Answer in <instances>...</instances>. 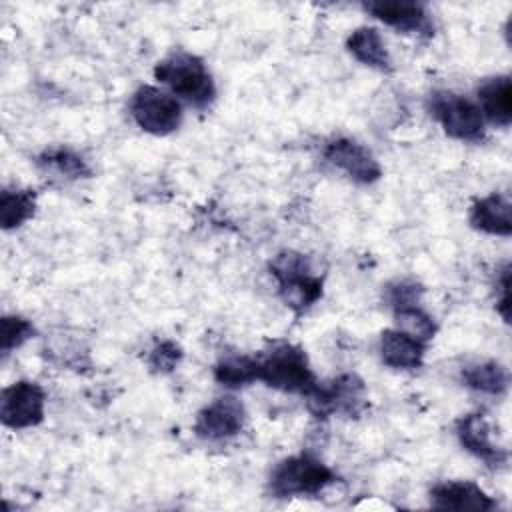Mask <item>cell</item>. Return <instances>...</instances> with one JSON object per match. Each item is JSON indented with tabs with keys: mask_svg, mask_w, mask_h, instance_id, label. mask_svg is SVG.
<instances>
[{
	"mask_svg": "<svg viewBox=\"0 0 512 512\" xmlns=\"http://www.w3.org/2000/svg\"><path fill=\"white\" fill-rule=\"evenodd\" d=\"M258 380L266 382L270 388L302 394L306 398L320 384L308 364L304 350L286 342L274 344L266 356L258 358Z\"/></svg>",
	"mask_w": 512,
	"mask_h": 512,
	"instance_id": "6da1fadb",
	"label": "cell"
},
{
	"mask_svg": "<svg viewBox=\"0 0 512 512\" xmlns=\"http://www.w3.org/2000/svg\"><path fill=\"white\" fill-rule=\"evenodd\" d=\"M154 76L168 86L172 94L196 108H206L216 96V86L206 64L188 52H176L158 62Z\"/></svg>",
	"mask_w": 512,
	"mask_h": 512,
	"instance_id": "7a4b0ae2",
	"label": "cell"
},
{
	"mask_svg": "<svg viewBox=\"0 0 512 512\" xmlns=\"http://www.w3.org/2000/svg\"><path fill=\"white\" fill-rule=\"evenodd\" d=\"M270 272L278 282V292L286 306L304 312L322 296V280L312 272L308 258L300 252H282L270 262Z\"/></svg>",
	"mask_w": 512,
	"mask_h": 512,
	"instance_id": "3957f363",
	"label": "cell"
},
{
	"mask_svg": "<svg viewBox=\"0 0 512 512\" xmlns=\"http://www.w3.org/2000/svg\"><path fill=\"white\" fill-rule=\"evenodd\" d=\"M338 482L336 474L310 454L290 456L282 460L272 476L270 488L276 496H312Z\"/></svg>",
	"mask_w": 512,
	"mask_h": 512,
	"instance_id": "277c9868",
	"label": "cell"
},
{
	"mask_svg": "<svg viewBox=\"0 0 512 512\" xmlns=\"http://www.w3.org/2000/svg\"><path fill=\"white\" fill-rule=\"evenodd\" d=\"M130 114L144 132L154 136H166L182 122L180 102L156 86H140L134 92Z\"/></svg>",
	"mask_w": 512,
	"mask_h": 512,
	"instance_id": "5b68a950",
	"label": "cell"
},
{
	"mask_svg": "<svg viewBox=\"0 0 512 512\" xmlns=\"http://www.w3.org/2000/svg\"><path fill=\"white\" fill-rule=\"evenodd\" d=\"M430 110L444 132L452 138L476 142L484 136V116L480 108L464 96L454 92H434L430 98Z\"/></svg>",
	"mask_w": 512,
	"mask_h": 512,
	"instance_id": "8992f818",
	"label": "cell"
},
{
	"mask_svg": "<svg viewBox=\"0 0 512 512\" xmlns=\"http://www.w3.org/2000/svg\"><path fill=\"white\" fill-rule=\"evenodd\" d=\"M46 394L40 384L20 380L2 390L0 396V418L8 428H30L44 418Z\"/></svg>",
	"mask_w": 512,
	"mask_h": 512,
	"instance_id": "52a82bcc",
	"label": "cell"
},
{
	"mask_svg": "<svg viewBox=\"0 0 512 512\" xmlns=\"http://www.w3.org/2000/svg\"><path fill=\"white\" fill-rule=\"evenodd\" d=\"M310 408L318 416L332 412L358 414L364 406V384L354 374H344L328 384H318V388L308 396Z\"/></svg>",
	"mask_w": 512,
	"mask_h": 512,
	"instance_id": "ba28073f",
	"label": "cell"
},
{
	"mask_svg": "<svg viewBox=\"0 0 512 512\" xmlns=\"http://www.w3.org/2000/svg\"><path fill=\"white\" fill-rule=\"evenodd\" d=\"M324 158L358 184H372L382 176V168L372 152L350 138H336L328 142Z\"/></svg>",
	"mask_w": 512,
	"mask_h": 512,
	"instance_id": "9c48e42d",
	"label": "cell"
},
{
	"mask_svg": "<svg viewBox=\"0 0 512 512\" xmlns=\"http://www.w3.org/2000/svg\"><path fill=\"white\" fill-rule=\"evenodd\" d=\"M244 406L234 396H222L204 406L194 422V432L206 440H226L244 426Z\"/></svg>",
	"mask_w": 512,
	"mask_h": 512,
	"instance_id": "30bf717a",
	"label": "cell"
},
{
	"mask_svg": "<svg viewBox=\"0 0 512 512\" xmlns=\"http://www.w3.org/2000/svg\"><path fill=\"white\" fill-rule=\"evenodd\" d=\"M456 434L460 444L474 454L476 458L484 460L488 466H502L508 460L506 450H502L498 444L492 442V430L484 414L472 412L462 416L456 422Z\"/></svg>",
	"mask_w": 512,
	"mask_h": 512,
	"instance_id": "8fae6325",
	"label": "cell"
},
{
	"mask_svg": "<svg viewBox=\"0 0 512 512\" xmlns=\"http://www.w3.org/2000/svg\"><path fill=\"white\" fill-rule=\"evenodd\" d=\"M430 500H432V506L438 510L486 512L496 508V502L480 486L466 480L436 484L430 490Z\"/></svg>",
	"mask_w": 512,
	"mask_h": 512,
	"instance_id": "7c38bea8",
	"label": "cell"
},
{
	"mask_svg": "<svg viewBox=\"0 0 512 512\" xmlns=\"http://www.w3.org/2000/svg\"><path fill=\"white\" fill-rule=\"evenodd\" d=\"M364 8L384 22L390 28H396L398 32L404 34H430L432 24L428 18V12L424 10L422 4L416 2H368Z\"/></svg>",
	"mask_w": 512,
	"mask_h": 512,
	"instance_id": "4fadbf2b",
	"label": "cell"
},
{
	"mask_svg": "<svg viewBox=\"0 0 512 512\" xmlns=\"http://www.w3.org/2000/svg\"><path fill=\"white\" fill-rule=\"evenodd\" d=\"M426 344L410 338L408 334L392 328L380 336V358L386 366L396 370L420 368L424 360Z\"/></svg>",
	"mask_w": 512,
	"mask_h": 512,
	"instance_id": "5bb4252c",
	"label": "cell"
},
{
	"mask_svg": "<svg viewBox=\"0 0 512 512\" xmlns=\"http://www.w3.org/2000/svg\"><path fill=\"white\" fill-rule=\"evenodd\" d=\"M510 200L504 194H490L476 200L470 208V224L492 236H510L512 218H510Z\"/></svg>",
	"mask_w": 512,
	"mask_h": 512,
	"instance_id": "9a60e30c",
	"label": "cell"
},
{
	"mask_svg": "<svg viewBox=\"0 0 512 512\" xmlns=\"http://www.w3.org/2000/svg\"><path fill=\"white\" fill-rule=\"evenodd\" d=\"M480 112L496 126H508L512 120V84L508 76L486 80L478 88Z\"/></svg>",
	"mask_w": 512,
	"mask_h": 512,
	"instance_id": "2e32d148",
	"label": "cell"
},
{
	"mask_svg": "<svg viewBox=\"0 0 512 512\" xmlns=\"http://www.w3.org/2000/svg\"><path fill=\"white\" fill-rule=\"evenodd\" d=\"M348 52L362 64L376 70H390L392 62L386 50V44L376 28L360 26L346 40Z\"/></svg>",
	"mask_w": 512,
	"mask_h": 512,
	"instance_id": "e0dca14e",
	"label": "cell"
},
{
	"mask_svg": "<svg viewBox=\"0 0 512 512\" xmlns=\"http://www.w3.org/2000/svg\"><path fill=\"white\" fill-rule=\"evenodd\" d=\"M36 164L42 172L52 174L54 178H62V180H78V178H88L92 174L90 166L86 164V160L76 154L70 148H48L44 150L38 158Z\"/></svg>",
	"mask_w": 512,
	"mask_h": 512,
	"instance_id": "ac0fdd59",
	"label": "cell"
},
{
	"mask_svg": "<svg viewBox=\"0 0 512 512\" xmlns=\"http://www.w3.org/2000/svg\"><path fill=\"white\" fill-rule=\"evenodd\" d=\"M462 380L468 388L482 394H492V396L504 394L508 388V372L502 364L494 360L466 366L462 370Z\"/></svg>",
	"mask_w": 512,
	"mask_h": 512,
	"instance_id": "d6986e66",
	"label": "cell"
},
{
	"mask_svg": "<svg viewBox=\"0 0 512 512\" xmlns=\"http://www.w3.org/2000/svg\"><path fill=\"white\" fill-rule=\"evenodd\" d=\"M36 208L32 190H4L0 194V224L4 230L22 226Z\"/></svg>",
	"mask_w": 512,
	"mask_h": 512,
	"instance_id": "ffe728a7",
	"label": "cell"
},
{
	"mask_svg": "<svg viewBox=\"0 0 512 512\" xmlns=\"http://www.w3.org/2000/svg\"><path fill=\"white\" fill-rule=\"evenodd\" d=\"M214 378L226 388H240L258 380V358L232 356L216 364Z\"/></svg>",
	"mask_w": 512,
	"mask_h": 512,
	"instance_id": "44dd1931",
	"label": "cell"
},
{
	"mask_svg": "<svg viewBox=\"0 0 512 512\" xmlns=\"http://www.w3.org/2000/svg\"><path fill=\"white\" fill-rule=\"evenodd\" d=\"M394 322L396 330L408 334L410 338L426 344L436 334V324L430 314H426L418 304L396 308L394 310Z\"/></svg>",
	"mask_w": 512,
	"mask_h": 512,
	"instance_id": "7402d4cb",
	"label": "cell"
},
{
	"mask_svg": "<svg viewBox=\"0 0 512 512\" xmlns=\"http://www.w3.org/2000/svg\"><path fill=\"white\" fill-rule=\"evenodd\" d=\"M34 334V326L20 316H4L0 322V348L8 354Z\"/></svg>",
	"mask_w": 512,
	"mask_h": 512,
	"instance_id": "603a6c76",
	"label": "cell"
},
{
	"mask_svg": "<svg viewBox=\"0 0 512 512\" xmlns=\"http://www.w3.org/2000/svg\"><path fill=\"white\" fill-rule=\"evenodd\" d=\"M180 358H182V348L172 340H162L150 350L148 364L154 372L166 374V372H172L178 366Z\"/></svg>",
	"mask_w": 512,
	"mask_h": 512,
	"instance_id": "cb8c5ba5",
	"label": "cell"
},
{
	"mask_svg": "<svg viewBox=\"0 0 512 512\" xmlns=\"http://www.w3.org/2000/svg\"><path fill=\"white\" fill-rule=\"evenodd\" d=\"M422 294V286H418L416 282H396L392 286H388L386 298L388 302L396 308H404V306H412L418 302Z\"/></svg>",
	"mask_w": 512,
	"mask_h": 512,
	"instance_id": "d4e9b609",
	"label": "cell"
},
{
	"mask_svg": "<svg viewBox=\"0 0 512 512\" xmlns=\"http://www.w3.org/2000/svg\"><path fill=\"white\" fill-rule=\"evenodd\" d=\"M496 308L500 310L502 318L508 322V266L502 270V282H500V300L496 302Z\"/></svg>",
	"mask_w": 512,
	"mask_h": 512,
	"instance_id": "484cf974",
	"label": "cell"
}]
</instances>
